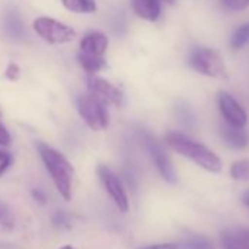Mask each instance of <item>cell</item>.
Listing matches in <instances>:
<instances>
[{
	"instance_id": "obj_1",
	"label": "cell",
	"mask_w": 249,
	"mask_h": 249,
	"mask_svg": "<svg viewBox=\"0 0 249 249\" xmlns=\"http://www.w3.org/2000/svg\"><path fill=\"white\" fill-rule=\"evenodd\" d=\"M166 144L173 151L189 159L191 161H194L195 164H198L199 167H202L210 173H220L223 169V163L214 151H211L207 145L189 138L185 134L175 132V131L167 132Z\"/></svg>"
},
{
	"instance_id": "obj_2",
	"label": "cell",
	"mask_w": 249,
	"mask_h": 249,
	"mask_svg": "<svg viewBox=\"0 0 249 249\" xmlns=\"http://www.w3.org/2000/svg\"><path fill=\"white\" fill-rule=\"evenodd\" d=\"M40 157L52 176V180L65 201L72 199V182H73V167L69 160L57 150L49 147L44 142H38L37 145Z\"/></svg>"
},
{
	"instance_id": "obj_3",
	"label": "cell",
	"mask_w": 249,
	"mask_h": 249,
	"mask_svg": "<svg viewBox=\"0 0 249 249\" xmlns=\"http://www.w3.org/2000/svg\"><path fill=\"white\" fill-rule=\"evenodd\" d=\"M189 66L205 76L210 78H226V66L220 54L208 47H198L194 49L189 54Z\"/></svg>"
},
{
	"instance_id": "obj_4",
	"label": "cell",
	"mask_w": 249,
	"mask_h": 249,
	"mask_svg": "<svg viewBox=\"0 0 249 249\" xmlns=\"http://www.w3.org/2000/svg\"><path fill=\"white\" fill-rule=\"evenodd\" d=\"M78 111L91 131L101 132L108 126V113L106 104L91 94L82 95L78 100Z\"/></svg>"
},
{
	"instance_id": "obj_5",
	"label": "cell",
	"mask_w": 249,
	"mask_h": 249,
	"mask_svg": "<svg viewBox=\"0 0 249 249\" xmlns=\"http://www.w3.org/2000/svg\"><path fill=\"white\" fill-rule=\"evenodd\" d=\"M33 28L37 36L49 44H66L76 37V31L73 28L47 17L34 19Z\"/></svg>"
},
{
	"instance_id": "obj_6",
	"label": "cell",
	"mask_w": 249,
	"mask_h": 249,
	"mask_svg": "<svg viewBox=\"0 0 249 249\" xmlns=\"http://www.w3.org/2000/svg\"><path fill=\"white\" fill-rule=\"evenodd\" d=\"M142 138H144V144H145V148L157 169V172L160 173V176L167 182V183H172L175 185L178 182V175H176V170L167 156V153L164 151V148L160 145V142L148 132H144L142 134Z\"/></svg>"
},
{
	"instance_id": "obj_7",
	"label": "cell",
	"mask_w": 249,
	"mask_h": 249,
	"mask_svg": "<svg viewBox=\"0 0 249 249\" xmlns=\"http://www.w3.org/2000/svg\"><path fill=\"white\" fill-rule=\"evenodd\" d=\"M98 178L106 189V192L108 194V196L113 199V202L116 204L117 210L120 213H128L129 210V198L126 194V189H124L122 180L119 179V176L110 170L106 166H100L98 167Z\"/></svg>"
},
{
	"instance_id": "obj_8",
	"label": "cell",
	"mask_w": 249,
	"mask_h": 249,
	"mask_svg": "<svg viewBox=\"0 0 249 249\" xmlns=\"http://www.w3.org/2000/svg\"><path fill=\"white\" fill-rule=\"evenodd\" d=\"M87 88H88V94L94 95L106 106L110 104L114 107H122L124 104L123 92L116 85H113L111 82H108L103 78L89 75L87 79Z\"/></svg>"
},
{
	"instance_id": "obj_9",
	"label": "cell",
	"mask_w": 249,
	"mask_h": 249,
	"mask_svg": "<svg viewBox=\"0 0 249 249\" xmlns=\"http://www.w3.org/2000/svg\"><path fill=\"white\" fill-rule=\"evenodd\" d=\"M217 103H218V108L221 111V116L224 117V120L233 126L237 128H245L248 123V114L245 111V108L237 103V100L230 95L226 91H218L217 94Z\"/></svg>"
},
{
	"instance_id": "obj_10",
	"label": "cell",
	"mask_w": 249,
	"mask_h": 249,
	"mask_svg": "<svg viewBox=\"0 0 249 249\" xmlns=\"http://www.w3.org/2000/svg\"><path fill=\"white\" fill-rule=\"evenodd\" d=\"M107 47H108V38L100 31L88 33L87 36H84V38L79 43L81 53L98 56V57H104Z\"/></svg>"
},
{
	"instance_id": "obj_11",
	"label": "cell",
	"mask_w": 249,
	"mask_h": 249,
	"mask_svg": "<svg viewBox=\"0 0 249 249\" xmlns=\"http://www.w3.org/2000/svg\"><path fill=\"white\" fill-rule=\"evenodd\" d=\"M220 134H221V138H223L224 144L229 148L243 150L249 144V135L246 134L245 128L233 126V124L227 123L226 120H224V123H221V131H220Z\"/></svg>"
},
{
	"instance_id": "obj_12",
	"label": "cell",
	"mask_w": 249,
	"mask_h": 249,
	"mask_svg": "<svg viewBox=\"0 0 249 249\" xmlns=\"http://www.w3.org/2000/svg\"><path fill=\"white\" fill-rule=\"evenodd\" d=\"M132 9L138 18L148 22H156L161 14L160 0H132Z\"/></svg>"
},
{
	"instance_id": "obj_13",
	"label": "cell",
	"mask_w": 249,
	"mask_h": 249,
	"mask_svg": "<svg viewBox=\"0 0 249 249\" xmlns=\"http://www.w3.org/2000/svg\"><path fill=\"white\" fill-rule=\"evenodd\" d=\"M220 243L223 249H249V237L245 229L224 230L220 234Z\"/></svg>"
},
{
	"instance_id": "obj_14",
	"label": "cell",
	"mask_w": 249,
	"mask_h": 249,
	"mask_svg": "<svg viewBox=\"0 0 249 249\" xmlns=\"http://www.w3.org/2000/svg\"><path fill=\"white\" fill-rule=\"evenodd\" d=\"M78 62H79L81 68H82L88 75H95L97 72H100V71L104 69V66H106L104 57L91 56V54H84V53H79V54H78Z\"/></svg>"
},
{
	"instance_id": "obj_15",
	"label": "cell",
	"mask_w": 249,
	"mask_h": 249,
	"mask_svg": "<svg viewBox=\"0 0 249 249\" xmlns=\"http://www.w3.org/2000/svg\"><path fill=\"white\" fill-rule=\"evenodd\" d=\"M62 5L73 14H92L97 9L94 0H62Z\"/></svg>"
},
{
	"instance_id": "obj_16",
	"label": "cell",
	"mask_w": 249,
	"mask_h": 249,
	"mask_svg": "<svg viewBox=\"0 0 249 249\" xmlns=\"http://www.w3.org/2000/svg\"><path fill=\"white\" fill-rule=\"evenodd\" d=\"M248 41H249V22L240 25V27L233 33V36H231V38H230V47H231L234 52H237V50L243 49V47L248 44Z\"/></svg>"
},
{
	"instance_id": "obj_17",
	"label": "cell",
	"mask_w": 249,
	"mask_h": 249,
	"mask_svg": "<svg viewBox=\"0 0 249 249\" xmlns=\"http://www.w3.org/2000/svg\"><path fill=\"white\" fill-rule=\"evenodd\" d=\"M230 176L233 180L237 182H246L249 180V160H237L230 166Z\"/></svg>"
},
{
	"instance_id": "obj_18",
	"label": "cell",
	"mask_w": 249,
	"mask_h": 249,
	"mask_svg": "<svg viewBox=\"0 0 249 249\" xmlns=\"http://www.w3.org/2000/svg\"><path fill=\"white\" fill-rule=\"evenodd\" d=\"M179 248L180 249H215L210 239L204 236H198V234H194L189 239L179 243Z\"/></svg>"
},
{
	"instance_id": "obj_19",
	"label": "cell",
	"mask_w": 249,
	"mask_h": 249,
	"mask_svg": "<svg viewBox=\"0 0 249 249\" xmlns=\"http://www.w3.org/2000/svg\"><path fill=\"white\" fill-rule=\"evenodd\" d=\"M176 114H178V119H179V122L183 124V126H186V128H194L195 126V114H194L191 106H188L185 103H180L176 107Z\"/></svg>"
},
{
	"instance_id": "obj_20",
	"label": "cell",
	"mask_w": 249,
	"mask_h": 249,
	"mask_svg": "<svg viewBox=\"0 0 249 249\" xmlns=\"http://www.w3.org/2000/svg\"><path fill=\"white\" fill-rule=\"evenodd\" d=\"M5 27L8 30V33L14 37H22L24 34V27H22V22L19 19V17L15 14V12H9L6 19H5Z\"/></svg>"
},
{
	"instance_id": "obj_21",
	"label": "cell",
	"mask_w": 249,
	"mask_h": 249,
	"mask_svg": "<svg viewBox=\"0 0 249 249\" xmlns=\"http://www.w3.org/2000/svg\"><path fill=\"white\" fill-rule=\"evenodd\" d=\"M223 3L231 12H240L249 8V0H223Z\"/></svg>"
},
{
	"instance_id": "obj_22",
	"label": "cell",
	"mask_w": 249,
	"mask_h": 249,
	"mask_svg": "<svg viewBox=\"0 0 249 249\" xmlns=\"http://www.w3.org/2000/svg\"><path fill=\"white\" fill-rule=\"evenodd\" d=\"M12 160H14V159H12L11 153L0 150V178H2V176L6 173V170L11 167Z\"/></svg>"
},
{
	"instance_id": "obj_23",
	"label": "cell",
	"mask_w": 249,
	"mask_h": 249,
	"mask_svg": "<svg viewBox=\"0 0 249 249\" xmlns=\"http://www.w3.org/2000/svg\"><path fill=\"white\" fill-rule=\"evenodd\" d=\"M137 249H180L179 243L175 242H163V243H153V245H142Z\"/></svg>"
},
{
	"instance_id": "obj_24",
	"label": "cell",
	"mask_w": 249,
	"mask_h": 249,
	"mask_svg": "<svg viewBox=\"0 0 249 249\" xmlns=\"http://www.w3.org/2000/svg\"><path fill=\"white\" fill-rule=\"evenodd\" d=\"M19 75H21V69L17 63H9L8 68H6V72H5V76L9 79V81H18L19 79Z\"/></svg>"
},
{
	"instance_id": "obj_25",
	"label": "cell",
	"mask_w": 249,
	"mask_h": 249,
	"mask_svg": "<svg viewBox=\"0 0 249 249\" xmlns=\"http://www.w3.org/2000/svg\"><path fill=\"white\" fill-rule=\"evenodd\" d=\"M53 223L57 227H66L68 223H69V217L63 211H57V213L53 214Z\"/></svg>"
},
{
	"instance_id": "obj_26",
	"label": "cell",
	"mask_w": 249,
	"mask_h": 249,
	"mask_svg": "<svg viewBox=\"0 0 249 249\" xmlns=\"http://www.w3.org/2000/svg\"><path fill=\"white\" fill-rule=\"evenodd\" d=\"M11 141H12V138H11L9 131L3 126L2 123H0V145L8 147V145H11Z\"/></svg>"
},
{
	"instance_id": "obj_27",
	"label": "cell",
	"mask_w": 249,
	"mask_h": 249,
	"mask_svg": "<svg viewBox=\"0 0 249 249\" xmlns=\"http://www.w3.org/2000/svg\"><path fill=\"white\" fill-rule=\"evenodd\" d=\"M33 196H34V199L36 201H38L40 204H46V201H47V198H46V195L43 194V192H40V191H33Z\"/></svg>"
},
{
	"instance_id": "obj_28",
	"label": "cell",
	"mask_w": 249,
	"mask_h": 249,
	"mask_svg": "<svg viewBox=\"0 0 249 249\" xmlns=\"http://www.w3.org/2000/svg\"><path fill=\"white\" fill-rule=\"evenodd\" d=\"M242 201L245 202V205H246V207H249V189L242 195Z\"/></svg>"
},
{
	"instance_id": "obj_29",
	"label": "cell",
	"mask_w": 249,
	"mask_h": 249,
	"mask_svg": "<svg viewBox=\"0 0 249 249\" xmlns=\"http://www.w3.org/2000/svg\"><path fill=\"white\" fill-rule=\"evenodd\" d=\"M5 215H6V208H5V205L2 202H0V220H2Z\"/></svg>"
},
{
	"instance_id": "obj_30",
	"label": "cell",
	"mask_w": 249,
	"mask_h": 249,
	"mask_svg": "<svg viewBox=\"0 0 249 249\" xmlns=\"http://www.w3.org/2000/svg\"><path fill=\"white\" fill-rule=\"evenodd\" d=\"M59 249H76V248L72 246V245H63V246H60Z\"/></svg>"
},
{
	"instance_id": "obj_31",
	"label": "cell",
	"mask_w": 249,
	"mask_h": 249,
	"mask_svg": "<svg viewBox=\"0 0 249 249\" xmlns=\"http://www.w3.org/2000/svg\"><path fill=\"white\" fill-rule=\"evenodd\" d=\"M163 2H166V3H170V5H173L176 0H163Z\"/></svg>"
},
{
	"instance_id": "obj_32",
	"label": "cell",
	"mask_w": 249,
	"mask_h": 249,
	"mask_svg": "<svg viewBox=\"0 0 249 249\" xmlns=\"http://www.w3.org/2000/svg\"><path fill=\"white\" fill-rule=\"evenodd\" d=\"M245 231H246V234H248V237H249V229H245Z\"/></svg>"
}]
</instances>
